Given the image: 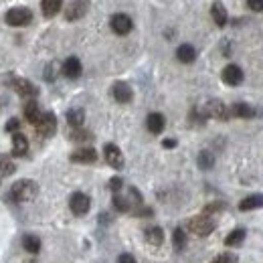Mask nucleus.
Masks as SVG:
<instances>
[{
    "mask_svg": "<svg viewBox=\"0 0 263 263\" xmlns=\"http://www.w3.org/2000/svg\"><path fill=\"white\" fill-rule=\"evenodd\" d=\"M4 21L8 27H27L33 23V12L27 6H14L4 14Z\"/></svg>",
    "mask_w": 263,
    "mask_h": 263,
    "instance_id": "obj_2",
    "label": "nucleus"
},
{
    "mask_svg": "<svg viewBox=\"0 0 263 263\" xmlns=\"http://www.w3.org/2000/svg\"><path fill=\"white\" fill-rule=\"evenodd\" d=\"M247 6L253 12H263V0H247Z\"/></svg>",
    "mask_w": 263,
    "mask_h": 263,
    "instance_id": "obj_37",
    "label": "nucleus"
},
{
    "mask_svg": "<svg viewBox=\"0 0 263 263\" xmlns=\"http://www.w3.org/2000/svg\"><path fill=\"white\" fill-rule=\"evenodd\" d=\"M21 128V122L16 120V118H10L8 122H6V132H12V134H16Z\"/></svg>",
    "mask_w": 263,
    "mask_h": 263,
    "instance_id": "obj_36",
    "label": "nucleus"
},
{
    "mask_svg": "<svg viewBox=\"0 0 263 263\" xmlns=\"http://www.w3.org/2000/svg\"><path fill=\"white\" fill-rule=\"evenodd\" d=\"M27 152H29V140H27V136L21 134V132L12 134V154L14 156H25Z\"/></svg>",
    "mask_w": 263,
    "mask_h": 263,
    "instance_id": "obj_16",
    "label": "nucleus"
},
{
    "mask_svg": "<svg viewBox=\"0 0 263 263\" xmlns=\"http://www.w3.org/2000/svg\"><path fill=\"white\" fill-rule=\"evenodd\" d=\"M36 195H39V184H36L34 180L23 178V180H16V182L10 186L8 198H10L12 202H29V200H33Z\"/></svg>",
    "mask_w": 263,
    "mask_h": 263,
    "instance_id": "obj_1",
    "label": "nucleus"
},
{
    "mask_svg": "<svg viewBox=\"0 0 263 263\" xmlns=\"http://www.w3.org/2000/svg\"><path fill=\"white\" fill-rule=\"evenodd\" d=\"M23 111H25V118H27V120H29L33 126L39 122V118H41V109H39V103H36L34 99H29V101L25 103Z\"/></svg>",
    "mask_w": 263,
    "mask_h": 263,
    "instance_id": "obj_22",
    "label": "nucleus"
},
{
    "mask_svg": "<svg viewBox=\"0 0 263 263\" xmlns=\"http://www.w3.org/2000/svg\"><path fill=\"white\" fill-rule=\"evenodd\" d=\"M34 130L39 132L41 136H45V138H51V136L57 132V118H55V114H53V111L41 114L39 122L34 124Z\"/></svg>",
    "mask_w": 263,
    "mask_h": 263,
    "instance_id": "obj_5",
    "label": "nucleus"
},
{
    "mask_svg": "<svg viewBox=\"0 0 263 263\" xmlns=\"http://www.w3.org/2000/svg\"><path fill=\"white\" fill-rule=\"evenodd\" d=\"M172 245H174V249L176 251H182L184 247H186V233H184V229H174V233H172Z\"/></svg>",
    "mask_w": 263,
    "mask_h": 263,
    "instance_id": "obj_27",
    "label": "nucleus"
},
{
    "mask_svg": "<svg viewBox=\"0 0 263 263\" xmlns=\"http://www.w3.org/2000/svg\"><path fill=\"white\" fill-rule=\"evenodd\" d=\"M23 247L27 249V253H33L36 255L41 251V239L36 235H25L23 237Z\"/></svg>",
    "mask_w": 263,
    "mask_h": 263,
    "instance_id": "obj_25",
    "label": "nucleus"
},
{
    "mask_svg": "<svg viewBox=\"0 0 263 263\" xmlns=\"http://www.w3.org/2000/svg\"><path fill=\"white\" fill-rule=\"evenodd\" d=\"M263 206V195H251L239 202V211H255Z\"/></svg>",
    "mask_w": 263,
    "mask_h": 263,
    "instance_id": "obj_23",
    "label": "nucleus"
},
{
    "mask_svg": "<svg viewBox=\"0 0 263 263\" xmlns=\"http://www.w3.org/2000/svg\"><path fill=\"white\" fill-rule=\"evenodd\" d=\"M103 158H105L107 164L111 166V168H116V170L124 168V154H122V150L116 144H105L103 146Z\"/></svg>",
    "mask_w": 263,
    "mask_h": 263,
    "instance_id": "obj_10",
    "label": "nucleus"
},
{
    "mask_svg": "<svg viewBox=\"0 0 263 263\" xmlns=\"http://www.w3.org/2000/svg\"><path fill=\"white\" fill-rule=\"evenodd\" d=\"M61 71H63V75H65L67 79H77V77H81L83 67H81V61L77 57H69V59H65Z\"/></svg>",
    "mask_w": 263,
    "mask_h": 263,
    "instance_id": "obj_14",
    "label": "nucleus"
},
{
    "mask_svg": "<svg viewBox=\"0 0 263 263\" xmlns=\"http://www.w3.org/2000/svg\"><path fill=\"white\" fill-rule=\"evenodd\" d=\"M231 116H237V118L249 120V118H253V116H255V109H253L249 103H245V101H237V103H233V107H231Z\"/></svg>",
    "mask_w": 263,
    "mask_h": 263,
    "instance_id": "obj_20",
    "label": "nucleus"
},
{
    "mask_svg": "<svg viewBox=\"0 0 263 263\" xmlns=\"http://www.w3.org/2000/svg\"><path fill=\"white\" fill-rule=\"evenodd\" d=\"M211 16H213V21H215V25H217V27H225V25H227V21H229L227 8H225L221 2H215V4L211 6Z\"/></svg>",
    "mask_w": 263,
    "mask_h": 263,
    "instance_id": "obj_17",
    "label": "nucleus"
},
{
    "mask_svg": "<svg viewBox=\"0 0 263 263\" xmlns=\"http://www.w3.org/2000/svg\"><path fill=\"white\" fill-rule=\"evenodd\" d=\"M200 109H202V114H204L206 118H213V120L227 122L231 118V109L221 101V99H209Z\"/></svg>",
    "mask_w": 263,
    "mask_h": 263,
    "instance_id": "obj_4",
    "label": "nucleus"
},
{
    "mask_svg": "<svg viewBox=\"0 0 263 263\" xmlns=\"http://www.w3.org/2000/svg\"><path fill=\"white\" fill-rule=\"evenodd\" d=\"M213 166H215V156H213V152L202 150V152L198 154V168H202V170H211Z\"/></svg>",
    "mask_w": 263,
    "mask_h": 263,
    "instance_id": "obj_28",
    "label": "nucleus"
},
{
    "mask_svg": "<svg viewBox=\"0 0 263 263\" xmlns=\"http://www.w3.org/2000/svg\"><path fill=\"white\" fill-rule=\"evenodd\" d=\"M69 206H71L73 215L83 217V215H87L89 209H91V198L87 197L85 193H73L71 198H69Z\"/></svg>",
    "mask_w": 263,
    "mask_h": 263,
    "instance_id": "obj_7",
    "label": "nucleus"
},
{
    "mask_svg": "<svg viewBox=\"0 0 263 263\" xmlns=\"http://www.w3.org/2000/svg\"><path fill=\"white\" fill-rule=\"evenodd\" d=\"M109 27H111V31L116 34H120V36H124V34L132 33V29H134V23H132V18L128 14H124V12H118V14H114L111 18H109Z\"/></svg>",
    "mask_w": 263,
    "mask_h": 263,
    "instance_id": "obj_8",
    "label": "nucleus"
},
{
    "mask_svg": "<svg viewBox=\"0 0 263 263\" xmlns=\"http://www.w3.org/2000/svg\"><path fill=\"white\" fill-rule=\"evenodd\" d=\"M83 122H85V111H83L81 107H73V109L67 111V124H69L73 130H75V128H81Z\"/></svg>",
    "mask_w": 263,
    "mask_h": 263,
    "instance_id": "obj_21",
    "label": "nucleus"
},
{
    "mask_svg": "<svg viewBox=\"0 0 263 263\" xmlns=\"http://www.w3.org/2000/svg\"><path fill=\"white\" fill-rule=\"evenodd\" d=\"M14 170H16V164L12 162V158L6 156V154H0V172L8 176V174H12Z\"/></svg>",
    "mask_w": 263,
    "mask_h": 263,
    "instance_id": "obj_30",
    "label": "nucleus"
},
{
    "mask_svg": "<svg viewBox=\"0 0 263 263\" xmlns=\"http://www.w3.org/2000/svg\"><path fill=\"white\" fill-rule=\"evenodd\" d=\"M114 206L120 213H128L132 209V200L130 198H124L122 195H114Z\"/></svg>",
    "mask_w": 263,
    "mask_h": 263,
    "instance_id": "obj_31",
    "label": "nucleus"
},
{
    "mask_svg": "<svg viewBox=\"0 0 263 263\" xmlns=\"http://www.w3.org/2000/svg\"><path fill=\"white\" fill-rule=\"evenodd\" d=\"M10 85H12V89L21 96V98H29V99H34L39 96V87L34 85L33 81H29V79H25V77H14L12 81H10Z\"/></svg>",
    "mask_w": 263,
    "mask_h": 263,
    "instance_id": "obj_6",
    "label": "nucleus"
},
{
    "mask_svg": "<svg viewBox=\"0 0 263 263\" xmlns=\"http://www.w3.org/2000/svg\"><path fill=\"white\" fill-rule=\"evenodd\" d=\"M186 227H189V231H191L193 235H197V237H206V235H211V233L215 231L217 223H215L213 217H209V215H198V217L189 219Z\"/></svg>",
    "mask_w": 263,
    "mask_h": 263,
    "instance_id": "obj_3",
    "label": "nucleus"
},
{
    "mask_svg": "<svg viewBox=\"0 0 263 263\" xmlns=\"http://www.w3.org/2000/svg\"><path fill=\"white\" fill-rule=\"evenodd\" d=\"M118 263H138V261H136V257L130 255V253H122V255L118 257Z\"/></svg>",
    "mask_w": 263,
    "mask_h": 263,
    "instance_id": "obj_38",
    "label": "nucleus"
},
{
    "mask_svg": "<svg viewBox=\"0 0 263 263\" xmlns=\"http://www.w3.org/2000/svg\"><path fill=\"white\" fill-rule=\"evenodd\" d=\"M225 209V204L223 202H211V204H206L204 206V215H209L211 217V213H217V211H223Z\"/></svg>",
    "mask_w": 263,
    "mask_h": 263,
    "instance_id": "obj_35",
    "label": "nucleus"
},
{
    "mask_svg": "<svg viewBox=\"0 0 263 263\" xmlns=\"http://www.w3.org/2000/svg\"><path fill=\"white\" fill-rule=\"evenodd\" d=\"M162 146L164 148H176V140L174 138H166L164 142H162Z\"/></svg>",
    "mask_w": 263,
    "mask_h": 263,
    "instance_id": "obj_39",
    "label": "nucleus"
},
{
    "mask_svg": "<svg viewBox=\"0 0 263 263\" xmlns=\"http://www.w3.org/2000/svg\"><path fill=\"white\" fill-rule=\"evenodd\" d=\"M107 186H109V191H111L114 195H120V191H122V186H124V180H122L120 176H114Z\"/></svg>",
    "mask_w": 263,
    "mask_h": 263,
    "instance_id": "obj_33",
    "label": "nucleus"
},
{
    "mask_svg": "<svg viewBox=\"0 0 263 263\" xmlns=\"http://www.w3.org/2000/svg\"><path fill=\"white\" fill-rule=\"evenodd\" d=\"M111 96H114V99L118 103H130L132 99H134V91H132V87L126 81H118L111 87Z\"/></svg>",
    "mask_w": 263,
    "mask_h": 263,
    "instance_id": "obj_11",
    "label": "nucleus"
},
{
    "mask_svg": "<svg viewBox=\"0 0 263 263\" xmlns=\"http://www.w3.org/2000/svg\"><path fill=\"white\" fill-rule=\"evenodd\" d=\"M87 10H89V0H71L65 8V18L69 23L79 21L87 14Z\"/></svg>",
    "mask_w": 263,
    "mask_h": 263,
    "instance_id": "obj_9",
    "label": "nucleus"
},
{
    "mask_svg": "<svg viewBox=\"0 0 263 263\" xmlns=\"http://www.w3.org/2000/svg\"><path fill=\"white\" fill-rule=\"evenodd\" d=\"M213 263H239V257L235 253H221L213 259Z\"/></svg>",
    "mask_w": 263,
    "mask_h": 263,
    "instance_id": "obj_32",
    "label": "nucleus"
},
{
    "mask_svg": "<svg viewBox=\"0 0 263 263\" xmlns=\"http://www.w3.org/2000/svg\"><path fill=\"white\" fill-rule=\"evenodd\" d=\"M221 79H223V83H227L231 87H235V85H239L241 81H243V71H241V67L239 65H227L223 69V73H221Z\"/></svg>",
    "mask_w": 263,
    "mask_h": 263,
    "instance_id": "obj_12",
    "label": "nucleus"
},
{
    "mask_svg": "<svg viewBox=\"0 0 263 263\" xmlns=\"http://www.w3.org/2000/svg\"><path fill=\"white\" fill-rule=\"evenodd\" d=\"M144 235H146V241L150 243V245H162V241H164V231L160 229V227H148V229L144 231Z\"/></svg>",
    "mask_w": 263,
    "mask_h": 263,
    "instance_id": "obj_24",
    "label": "nucleus"
},
{
    "mask_svg": "<svg viewBox=\"0 0 263 263\" xmlns=\"http://www.w3.org/2000/svg\"><path fill=\"white\" fill-rule=\"evenodd\" d=\"M73 142H89V140H93V134L89 130H83V128H75V130L71 132V136H69Z\"/></svg>",
    "mask_w": 263,
    "mask_h": 263,
    "instance_id": "obj_29",
    "label": "nucleus"
},
{
    "mask_svg": "<svg viewBox=\"0 0 263 263\" xmlns=\"http://www.w3.org/2000/svg\"><path fill=\"white\" fill-rule=\"evenodd\" d=\"M55 77H57V65L49 63V65L45 67V79L47 81H55Z\"/></svg>",
    "mask_w": 263,
    "mask_h": 263,
    "instance_id": "obj_34",
    "label": "nucleus"
},
{
    "mask_svg": "<svg viewBox=\"0 0 263 263\" xmlns=\"http://www.w3.org/2000/svg\"><path fill=\"white\" fill-rule=\"evenodd\" d=\"M176 59L180 61V63H193L195 59H197V51H195V47L193 45H189V43H184V45H180L178 49H176Z\"/></svg>",
    "mask_w": 263,
    "mask_h": 263,
    "instance_id": "obj_18",
    "label": "nucleus"
},
{
    "mask_svg": "<svg viewBox=\"0 0 263 263\" xmlns=\"http://www.w3.org/2000/svg\"><path fill=\"white\" fill-rule=\"evenodd\" d=\"M63 6V0H41V12L45 18H53L55 14H59Z\"/></svg>",
    "mask_w": 263,
    "mask_h": 263,
    "instance_id": "obj_19",
    "label": "nucleus"
},
{
    "mask_svg": "<svg viewBox=\"0 0 263 263\" xmlns=\"http://www.w3.org/2000/svg\"><path fill=\"white\" fill-rule=\"evenodd\" d=\"M146 128L150 134H162L166 128V120L162 114H158V111H154V114H150L148 118H146Z\"/></svg>",
    "mask_w": 263,
    "mask_h": 263,
    "instance_id": "obj_15",
    "label": "nucleus"
},
{
    "mask_svg": "<svg viewBox=\"0 0 263 263\" xmlns=\"http://www.w3.org/2000/svg\"><path fill=\"white\" fill-rule=\"evenodd\" d=\"M245 229H235L231 231L229 235H227V239H225V245L227 247H237V245H241L243 241H245Z\"/></svg>",
    "mask_w": 263,
    "mask_h": 263,
    "instance_id": "obj_26",
    "label": "nucleus"
},
{
    "mask_svg": "<svg viewBox=\"0 0 263 263\" xmlns=\"http://www.w3.org/2000/svg\"><path fill=\"white\" fill-rule=\"evenodd\" d=\"M69 158H71V162H77V164H93L98 160V152L93 148H79Z\"/></svg>",
    "mask_w": 263,
    "mask_h": 263,
    "instance_id": "obj_13",
    "label": "nucleus"
}]
</instances>
